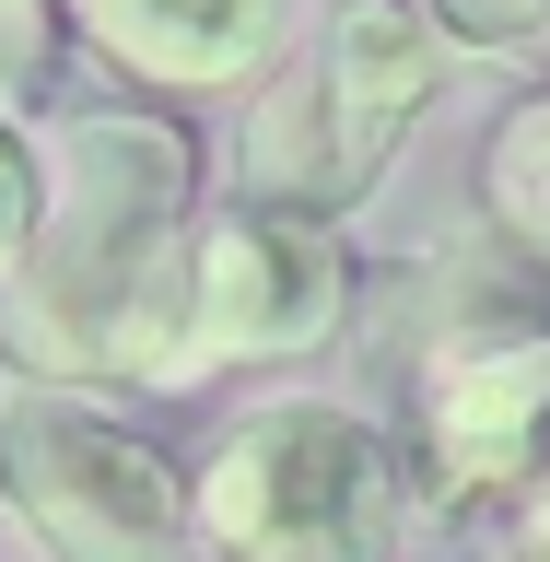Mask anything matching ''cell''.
I'll return each mask as SVG.
<instances>
[{
	"instance_id": "obj_8",
	"label": "cell",
	"mask_w": 550,
	"mask_h": 562,
	"mask_svg": "<svg viewBox=\"0 0 550 562\" xmlns=\"http://www.w3.org/2000/svg\"><path fill=\"white\" fill-rule=\"evenodd\" d=\"M386 176V153L351 130V105L328 94V70H281L270 94L246 105V200H281V211H328L340 223L363 188Z\"/></svg>"
},
{
	"instance_id": "obj_5",
	"label": "cell",
	"mask_w": 550,
	"mask_h": 562,
	"mask_svg": "<svg viewBox=\"0 0 550 562\" xmlns=\"http://www.w3.org/2000/svg\"><path fill=\"white\" fill-rule=\"evenodd\" d=\"M539 481H550V316H469L422 363L411 492L434 516H469Z\"/></svg>"
},
{
	"instance_id": "obj_2",
	"label": "cell",
	"mask_w": 550,
	"mask_h": 562,
	"mask_svg": "<svg viewBox=\"0 0 550 562\" xmlns=\"http://www.w3.org/2000/svg\"><path fill=\"white\" fill-rule=\"evenodd\" d=\"M411 469L351 398H258L200 457V539L223 562H386Z\"/></svg>"
},
{
	"instance_id": "obj_10",
	"label": "cell",
	"mask_w": 550,
	"mask_h": 562,
	"mask_svg": "<svg viewBox=\"0 0 550 562\" xmlns=\"http://www.w3.org/2000/svg\"><path fill=\"white\" fill-rule=\"evenodd\" d=\"M35 235H47V130L0 117V293L24 281Z\"/></svg>"
},
{
	"instance_id": "obj_3",
	"label": "cell",
	"mask_w": 550,
	"mask_h": 562,
	"mask_svg": "<svg viewBox=\"0 0 550 562\" xmlns=\"http://www.w3.org/2000/svg\"><path fill=\"white\" fill-rule=\"evenodd\" d=\"M0 504L59 562H188L200 469H176L105 386L12 375L0 386Z\"/></svg>"
},
{
	"instance_id": "obj_12",
	"label": "cell",
	"mask_w": 550,
	"mask_h": 562,
	"mask_svg": "<svg viewBox=\"0 0 550 562\" xmlns=\"http://www.w3.org/2000/svg\"><path fill=\"white\" fill-rule=\"evenodd\" d=\"M434 24L457 35V59H527L550 47V0H434Z\"/></svg>"
},
{
	"instance_id": "obj_4",
	"label": "cell",
	"mask_w": 550,
	"mask_h": 562,
	"mask_svg": "<svg viewBox=\"0 0 550 562\" xmlns=\"http://www.w3.org/2000/svg\"><path fill=\"white\" fill-rule=\"evenodd\" d=\"M340 328H351V246L328 211H281V200L200 211L188 270H176L188 386L223 363H316Z\"/></svg>"
},
{
	"instance_id": "obj_13",
	"label": "cell",
	"mask_w": 550,
	"mask_h": 562,
	"mask_svg": "<svg viewBox=\"0 0 550 562\" xmlns=\"http://www.w3.org/2000/svg\"><path fill=\"white\" fill-rule=\"evenodd\" d=\"M516 562H550V481L527 492V516H516Z\"/></svg>"
},
{
	"instance_id": "obj_1",
	"label": "cell",
	"mask_w": 550,
	"mask_h": 562,
	"mask_svg": "<svg viewBox=\"0 0 550 562\" xmlns=\"http://www.w3.org/2000/svg\"><path fill=\"white\" fill-rule=\"evenodd\" d=\"M200 235V140L165 105H70L47 117V235L0 293V351L24 375L94 386L153 281Z\"/></svg>"
},
{
	"instance_id": "obj_11",
	"label": "cell",
	"mask_w": 550,
	"mask_h": 562,
	"mask_svg": "<svg viewBox=\"0 0 550 562\" xmlns=\"http://www.w3.org/2000/svg\"><path fill=\"white\" fill-rule=\"evenodd\" d=\"M59 24H70V0H0V117H24V105L47 94Z\"/></svg>"
},
{
	"instance_id": "obj_6",
	"label": "cell",
	"mask_w": 550,
	"mask_h": 562,
	"mask_svg": "<svg viewBox=\"0 0 550 562\" xmlns=\"http://www.w3.org/2000/svg\"><path fill=\"white\" fill-rule=\"evenodd\" d=\"M305 0H70V35L153 94H235L293 47Z\"/></svg>"
},
{
	"instance_id": "obj_9",
	"label": "cell",
	"mask_w": 550,
	"mask_h": 562,
	"mask_svg": "<svg viewBox=\"0 0 550 562\" xmlns=\"http://www.w3.org/2000/svg\"><path fill=\"white\" fill-rule=\"evenodd\" d=\"M481 211L504 223L516 258H539V270H550V94L504 105V130L481 140Z\"/></svg>"
},
{
	"instance_id": "obj_7",
	"label": "cell",
	"mask_w": 550,
	"mask_h": 562,
	"mask_svg": "<svg viewBox=\"0 0 550 562\" xmlns=\"http://www.w3.org/2000/svg\"><path fill=\"white\" fill-rule=\"evenodd\" d=\"M316 70H328V94L351 105V130L375 140V153H399V140L446 105L457 35L434 24V0H328Z\"/></svg>"
}]
</instances>
